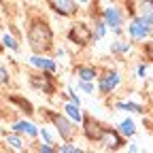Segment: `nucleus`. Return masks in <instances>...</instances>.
I'll return each instance as SVG.
<instances>
[{"label": "nucleus", "instance_id": "nucleus-10", "mask_svg": "<svg viewBox=\"0 0 153 153\" xmlns=\"http://www.w3.org/2000/svg\"><path fill=\"white\" fill-rule=\"evenodd\" d=\"M100 143L104 145V149H113V151H115V149H119V147L123 145V140H121V136H119V132H115V130H111V128L104 130Z\"/></svg>", "mask_w": 153, "mask_h": 153}, {"label": "nucleus", "instance_id": "nucleus-4", "mask_svg": "<svg viewBox=\"0 0 153 153\" xmlns=\"http://www.w3.org/2000/svg\"><path fill=\"white\" fill-rule=\"evenodd\" d=\"M49 119L55 123L57 132H60V136L64 140H70L74 134H76V128H74V121L68 119V115L64 117V115H57V113H49Z\"/></svg>", "mask_w": 153, "mask_h": 153}, {"label": "nucleus", "instance_id": "nucleus-6", "mask_svg": "<svg viewBox=\"0 0 153 153\" xmlns=\"http://www.w3.org/2000/svg\"><path fill=\"white\" fill-rule=\"evenodd\" d=\"M30 83H32V87L43 89V91L49 94V96L55 91V83H53V76H51L49 70H43V74H32V76H30Z\"/></svg>", "mask_w": 153, "mask_h": 153}, {"label": "nucleus", "instance_id": "nucleus-14", "mask_svg": "<svg viewBox=\"0 0 153 153\" xmlns=\"http://www.w3.org/2000/svg\"><path fill=\"white\" fill-rule=\"evenodd\" d=\"M76 76H79L81 81H94L96 68L94 66H76Z\"/></svg>", "mask_w": 153, "mask_h": 153}, {"label": "nucleus", "instance_id": "nucleus-16", "mask_svg": "<svg viewBox=\"0 0 153 153\" xmlns=\"http://www.w3.org/2000/svg\"><path fill=\"white\" fill-rule=\"evenodd\" d=\"M119 132L123 134V136H134V132H136L134 121H132V119H123V121L119 123Z\"/></svg>", "mask_w": 153, "mask_h": 153}, {"label": "nucleus", "instance_id": "nucleus-11", "mask_svg": "<svg viewBox=\"0 0 153 153\" xmlns=\"http://www.w3.org/2000/svg\"><path fill=\"white\" fill-rule=\"evenodd\" d=\"M136 15L143 17L147 24L153 26V0H140V2H138V9H136Z\"/></svg>", "mask_w": 153, "mask_h": 153}, {"label": "nucleus", "instance_id": "nucleus-19", "mask_svg": "<svg viewBox=\"0 0 153 153\" xmlns=\"http://www.w3.org/2000/svg\"><path fill=\"white\" fill-rule=\"evenodd\" d=\"M7 143L15 149V151H24V145H22V138L17 136V132L15 134H7Z\"/></svg>", "mask_w": 153, "mask_h": 153}, {"label": "nucleus", "instance_id": "nucleus-32", "mask_svg": "<svg viewBox=\"0 0 153 153\" xmlns=\"http://www.w3.org/2000/svg\"><path fill=\"white\" fill-rule=\"evenodd\" d=\"M0 28H2V26H0Z\"/></svg>", "mask_w": 153, "mask_h": 153}, {"label": "nucleus", "instance_id": "nucleus-20", "mask_svg": "<svg viewBox=\"0 0 153 153\" xmlns=\"http://www.w3.org/2000/svg\"><path fill=\"white\" fill-rule=\"evenodd\" d=\"M111 51H113V53H128V51H130V43H121V41H117V43H113V45H111Z\"/></svg>", "mask_w": 153, "mask_h": 153}, {"label": "nucleus", "instance_id": "nucleus-7", "mask_svg": "<svg viewBox=\"0 0 153 153\" xmlns=\"http://www.w3.org/2000/svg\"><path fill=\"white\" fill-rule=\"evenodd\" d=\"M83 126H85V138L87 140H94V143H100V138H102V134H104L106 128L100 121H96L94 117H85Z\"/></svg>", "mask_w": 153, "mask_h": 153}, {"label": "nucleus", "instance_id": "nucleus-22", "mask_svg": "<svg viewBox=\"0 0 153 153\" xmlns=\"http://www.w3.org/2000/svg\"><path fill=\"white\" fill-rule=\"evenodd\" d=\"M79 87H81L85 94H94V83H91V81H81V79H79Z\"/></svg>", "mask_w": 153, "mask_h": 153}, {"label": "nucleus", "instance_id": "nucleus-3", "mask_svg": "<svg viewBox=\"0 0 153 153\" xmlns=\"http://www.w3.org/2000/svg\"><path fill=\"white\" fill-rule=\"evenodd\" d=\"M151 32H153V26L147 24L145 19L138 17V15H134V19L130 22V26H128V34H130L132 41H145V38L151 36Z\"/></svg>", "mask_w": 153, "mask_h": 153}, {"label": "nucleus", "instance_id": "nucleus-9", "mask_svg": "<svg viewBox=\"0 0 153 153\" xmlns=\"http://www.w3.org/2000/svg\"><path fill=\"white\" fill-rule=\"evenodd\" d=\"M119 81H121L119 72L111 70V72H106V74H102V76H100V83H98V87H100V91H102V94H111L115 87L119 85Z\"/></svg>", "mask_w": 153, "mask_h": 153}, {"label": "nucleus", "instance_id": "nucleus-30", "mask_svg": "<svg viewBox=\"0 0 153 153\" xmlns=\"http://www.w3.org/2000/svg\"><path fill=\"white\" fill-rule=\"evenodd\" d=\"M79 2H81V4H87V2H89V0H79Z\"/></svg>", "mask_w": 153, "mask_h": 153}, {"label": "nucleus", "instance_id": "nucleus-24", "mask_svg": "<svg viewBox=\"0 0 153 153\" xmlns=\"http://www.w3.org/2000/svg\"><path fill=\"white\" fill-rule=\"evenodd\" d=\"M4 83H9V72L0 66V85H4Z\"/></svg>", "mask_w": 153, "mask_h": 153}, {"label": "nucleus", "instance_id": "nucleus-27", "mask_svg": "<svg viewBox=\"0 0 153 153\" xmlns=\"http://www.w3.org/2000/svg\"><path fill=\"white\" fill-rule=\"evenodd\" d=\"M136 74H138V76H140V79H143V76H145V74H147V66H145V64H140V66H138V68H136Z\"/></svg>", "mask_w": 153, "mask_h": 153}, {"label": "nucleus", "instance_id": "nucleus-23", "mask_svg": "<svg viewBox=\"0 0 153 153\" xmlns=\"http://www.w3.org/2000/svg\"><path fill=\"white\" fill-rule=\"evenodd\" d=\"M60 151H62V153H81V149L74 147V145H62Z\"/></svg>", "mask_w": 153, "mask_h": 153}, {"label": "nucleus", "instance_id": "nucleus-13", "mask_svg": "<svg viewBox=\"0 0 153 153\" xmlns=\"http://www.w3.org/2000/svg\"><path fill=\"white\" fill-rule=\"evenodd\" d=\"M13 132H17V134H28V136H36V134H38L36 126L30 123V121H17V123L13 126Z\"/></svg>", "mask_w": 153, "mask_h": 153}, {"label": "nucleus", "instance_id": "nucleus-18", "mask_svg": "<svg viewBox=\"0 0 153 153\" xmlns=\"http://www.w3.org/2000/svg\"><path fill=\"white\" fill-rule=\"evenodd\" d=\"M106 34V22L104 19H96L94 24V38H102Z\"/></svg>", "mask_w": 153, "mask_h": 153}, {"label": "nucleus", "instance_id": "nucleus-5", "mask_svg": "<svg viewBox=\"0 0 153 153\" xmlns=\"http://www.w3.org/2000/svg\"><path fill=\"white\" fill-rule=\"evenodd\" d=\"M47 4H49V9L53 13L62 15V17H72V15H76V11H79L74 0H47Z\"/></svg>", "mask_w": 153, "mask_h": 153}, {"label": "nucleus", "instance_id": "nucleus-25", "mask_svg": "<svg viewBox=\"0 0 153 153\" xmlns=\"http://www.w3.org/2000/svg\"><path fill=\"white\" fill-rule=\"evenodd\" d=\"M41 136H43V138H45V140H47V143H49V145H53V138H51V134H49V132H47V130H45V128H43V130H41Z\"/></svg>", "mask_w": 153, "mask_h": 153}, {"label": "nucleus", "instance_id": "nucleus-2", "mask_svg": "<svg viewBox=\"0 0 153 153\" xmlns=\"http://www.w3.org/2000/svg\"><path fill=\"white\" fill-rule=\"evenodd\" d=\"M68 41L74 43V45H79V47H85V45H89L94 41V30H89V26H85L81 22H76L68 30Z\"/></svg>", "mask_w": 153, "mask_h": 153}, {"label": "nucleus", "instance_id": "nucleus-26", "mask_svg": "<svg viewBox=\"0 0 153 153\" xmlns=\"http://www.w3.org/2000/svg\"><path fill=\"white\" fill-rule=\"evenodd\" d=\"M68 98H70V102H74V104H79V106H81V100H79V96H76V94L68 91Z\"/></svg>", "mask_w": 153, "mask_h": 153}, {"label": "nucleus", "instance_id": "nucleus-15", "mask_svg": "<svg viewBox=\"0 0 153 153\" xmlns=\"http://www.w3.org/2000/svg\"><path fill=\"white\" fill-rule=\"evenodd\" d=\"M64 111H66V115H68V117H70L74 123L83 121V117H81V111H79V104L70 102V104H66V106H64Z\"/></svg>", "mask_w": 153, "mask_h": 153}, {"label": "nucleus", "instance_id": "nucleus-8", "mask_svg": "<svg viewBox=\"0 0 153 153\" xmlns=\"http://www.w3.org/2000/svg\"><path fill=\"white\" fill-rule=\"evenodd\" d=\"M102 19L106 22V26H111L113 30H117V28L123 24V13H121V9H117V7H106L104 13H102Z\"/></svg>", "mask_w": 153, "mask_h": 153}, {"label": "nucleus", "instance_id": "nucleus-12", "mask_svg": "<svg viewBox=\"0 0 153 153\" xmlns=\"http://www.w3.org/2000/svg\"><path fill=\"white\" fill-rule=\"evenodd\" d=\"M30 64L36 66V68H41V70H49V72H53V70L57 68L53 60H49V57H43V55H32V57H30Z\"/></svg>", "mask_w": 153, "mask_h": 153}, {"label": "nucleus", "instance_id": "nucleus-1", "mask_svg": "<svg viewBox=\"0 0 153 153\" xmlns=\"http://www.w3.org/2000/svg\"><path fill=\"white\" fill-rule=\"evenodd\" d=\"M28 43L34 53H45L53 47V32L45 19H34L28 30Z\"/></svg>", "mask_w": 153, "mask_h": 153}, {"label": "nucleus", "instance_id": "nucleus-29", "mask_svg": "<svg viewBox=\"0 0 153 153\" xmlns=\"http://www.w3.org/2000/svg\"><path fill=\"white\" fill-rule=\"evenodd\" d=\"M38 151H45V153H51V151H53V147H49V143H47V145H41V147H38Z\"/></svg>", "mask_w": 153, "mask_h": 153}, {"label": "nucleus", "instance_id": "nucleus-21", "mask_svg": "<svg viewBox=\"0 0 153 153\" xmlns=\"http://www.w3.org/2000/svg\"><path fill=\"white\" fill-rule=\"evenodd\" d=\"M2 43H4V47H9V49H13V51H17L19 49V45H17V41L11 36V34H4V38H2Z\"/></svg>", "mask_w": 153, "mask_h": 153}, {"label": "nucleus", "instance_id": "nucleus-17", "mask_svg": "<svg viewBox=\"0 0 153 153\" xmlns=\"http://www.w3.org/2000/svg\"><path fill=\"white\" fill-rule=\"evenodd\" d=\"M117 108H121V111H132V113H145V108L138 104V102H117L115 104Z\"/></svg>", "mask_w": 153, "mask_h": 153}, {"label": "nucleus", "instance_id": "nucleus-31", "mask_svg": "<svg viewBox=\"0 0 153 153\" xmlns=\"http://www.w3.org/2000/svg\"><path fill=\"white\" fill-rule=\"evenodd\" d=\"M0 51H2V47H0Z\"/></svg>", "mask_w": 153, "mask_h": 153}, {"label": "nucleus", "instance_id": "nucleus-28", "mask_svg": "<svg viewBox=\"0 0 153 153\" xmlns=\"http://www.w3.org/2000/svg\"><path fill=\"white\" fill-rule=\"evenodd\" d=\"M145 51H147V55L153 60V43H147V47H145Z\"/></svg>", "mask_w": 153, "mask_h": 153}]
</instances>
